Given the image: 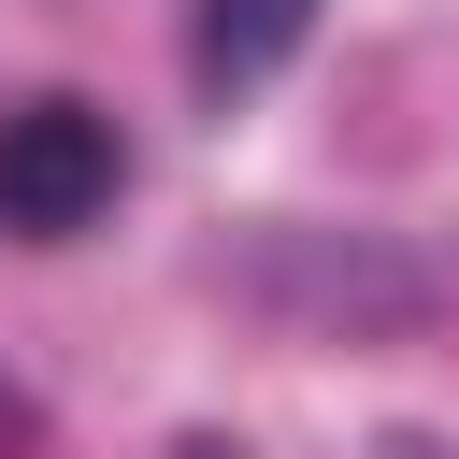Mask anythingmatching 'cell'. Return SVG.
Here are the masks:
<instances>
[{"mask_svg": "<svg viewBox=\"0 0 459 459\" xmlns=\"http://www.w3.org/2000/svg\"><path fill=\"white\" fill-rule=\"evenodd\" d=\"M273 316H301V330H330V344H373V330H416L445 287L416 273V258H387L373 230H287V244H258V273H244Z\"/></svg>", "mask_w": 459, "mask_h": 459, "instance_id": "6da1fadb", "label": "cell"}, {"mask_svg": "<svg viewBox=\"0 0 459 459\" xmlns=\"http://www.w3.org/2000/svg\"><path fill=\"white\" fill-rule=\"evenodd\" d=\"M100 201H115V129H100L86 100H29V115H0V230H14V244L86 230Z\"/></svg>", "mask_w": 459, "mask_h": 459, "instance_id": "7a4b0ae2", "label": "cell"}, {"mask_svg": "<svg viewBox=\"0 0 459 459\" xmlns=\"http://www.w3.org/2000/svg\"><path fill=\"white\" fill-rule=\"evenodd\" d=\"M186 459H230V445H186Z\"/></svg>", "mask_w": 459, "mask_h": 459, "instance_id": "8992f818", "label": "cell"}, {"mask_svg": "<svg viewBox=\"0 0 459 459\" xmlns=\"http://www.w3.org/2000/svg\"><path fill=\"white\" fill-rule=\"evenodd\" d=\"M373 459H445V445H430V430H387V445H373Z\"/></svg>", "mask_w": 459, "mask_h": 459, "instance_id": "5b68a950", "label": "cell"}, {"mask_svg": "<svg viewBox=\"0 0 459 459\" xmlns=\"http://www.w3.org/2000/svg\"><path fill=\"white\" fill-rule=\"evenodd\" d=\"M301 29H316V0H201V29H186V57H201V86L230 100V86H258V72H287V57H301Z\"/></svg>", "mask_w": 459, "mask_h": 459, "instance_id": "3957f363", "label": "cell"}, {"mask_svg": "<svg viewBox=\"0 0 459 459\" xmlns=\"http://www.w3.org/2000/svg\"><path fill=\"white\" fill-rule=\"evenodd\" d=\"M29 445H43V402H29L14 373H0V459H29Z\"/></svg>", "mask_w": 459, "mask_h": 459, "instance_id": "277c9868", "label": "cell"}]
</instances>
